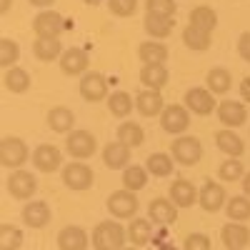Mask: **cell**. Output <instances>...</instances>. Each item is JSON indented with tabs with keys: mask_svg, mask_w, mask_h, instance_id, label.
Listing matches in <instances>:
<instances>
[{
	"mask_svg": "<svg viewBox=\"0 0 250 250\" xmlns=\"http://www.w3.org/2000/svg\"><path fill=\"white\" fill-rule=\"evenodd\" d=\"M150 238H153V225H150V220H145V218L130 220V225H128V240H130L133 245L143 248V245L150 243Z\"/></svg>",
	"mask_w": 250,
	"mask_h": 250,
	"instance_id": "cell-29",
	"label": "cell"
},
{
	"mask_svg": "<svg viewBox=\"0 0 250 250\" xmlns=\"http://www.w3.org/2000/svg\"><path fill=\"white\" fill-rule=\"evenodd\" d=\"M20 245H23V233H20L13 223L0 225V248L3 250H20Z\"/></svg>",
	"mask_w": 250,
	"mask_h": 250,
	"instance_id": "cell-39",
	"label": "cell"
},
{
	"mask_svg": "<svg viewBox=\"0 0 250 250\" xmlns=\"http://www.w3.org/2000/svg\"><path fill=\"white\" fill-rule=\"evenodd\" d=\"M123 250H140L138 245H130V248H123Z\"/></svg>",
	"mask_w": 250,
	"mask_h": 250,
	"instance_id": "cell-51",
	"label": "cell"
},
{
	"mask_svg": "<svg viewBox=\"0 0 250 250\" xmlns=\"http://www.w3.org/2000/svg\"><path fill=\"white\" fill-rule=\"evenodd\" d=\"M33 165L40 173H55L62 165V155H60V150L55 148V145L43 143V145H38L35 153H33Z\"/></svg>",
	"mask_w": 250,
	"mask_h": 250,
	"instance_id": "cell-11",
	"label": "cell"
},
{
	"mask_svg": "<svg viewBox=\"0 0 250 250\" xmlns=\"http://www.w3.org/2000/svg\"><path fill=\"white\" fill-rule=\"evenodd\" d=\"M23 223L30 228H45L50 223V208L43 200H33L23 208Z\"/></svg>",
	"mask_w": 250,
	"mask_h": 250,
	"instance_id": "cell-21",
	"label": "cell"
},
{
	"mask_svg": "<svg viewBox=\"0 0 250 250\" xmlns=\"http://www.w3.org/2000/svg\"><path fill=\"white\" fill-rule=\"evenodd\" d=\"M125 238H128V233H125L123 225H118L115 220H103V223L95 225V230H93L95 250H123L125 248Z\"/></svg>",
	"mask_w": 250,
	"mask_h": 250,
	"instance_id": "cell-1",
	"label": "cell"
},
{
	"mask_svg": "<svg viewBox=\"0 0 250 250\" xmlns=\"http://www.w3.org/2000/svg\"><path fill=\"white\" fill-rule=\"evenodd\" d=\"M185 250H210V238L203 235V233H190L183 243Z\"/></svg>",
	"mask_w": 250,
	"mask_h": 250,
	"instance_id": "cell-44",
	"label": "cell"
},
{
	"mask_svg": "<svg viewBox=\"0 0 250 250\" xmlns=\"http://www.w3.org/2000/svg\"><path fill=\"white\" fill-rule=\"evenodd\" d=\"M185 105L195 115H210L215 110V98L208 88H193L185 93Z\"/></svg>",
	"mask_w": 250,
	"mask_h": 250,
	"instance_id": "cell-12",
	"label": "cell"
},
{
	"mask_svg": "<svg viewBox=\"0 0 250 250\" xmlns=\"http://www.w3.org/2000/svg\"><path fill=\"white\" fill-rule=\"evenodd\" d=\"M65 148H68V153H70L75 160H85V158L95 155V135H93L90 130H75V133H68Z\"/></svg>",
	"mask_w": 250,
	"mask_h": 250,
	"instance_id": "cell-7",
	"label": "cell"
},
{
	"mask_svg": "<svg viewBox=\"0 0 250 250\" xmlns=\"http://www.w3.org/2000/svg\"><path fill=\"white\" fill-rule=\"evenodd\" d=\"M148 215H150V220H155L160 225H170L178 218V205L168 198H153L148 205Z\"/></svg>",
	"mask_w": 250,
	"mask_h": 250,
	"instance_id": "cell-17",
	"label": "cell"
},
{
	"mask_svg": "<svg viewBox=\"0 0 250 250\" xmlns=\"http://www.w3.org/2000/svg\"><path fill=\"white\" fill-rule=\"evenodd\" d=\"M218 118L223 125H228V128H238V125H243L248 120V108L243 105V103L238 100H223L218 105Z\"/></svg>",
	"mask_w": 250,
	"mask_h": 250,
	"instance_id": "cell-14",
	"label": "cell"
},
{
	"mask_svg": "<svg viewBox=\"0 0 250 250\" xmlns=\"http://www.w3.org/2000/svg\"><path fill=\"white\" fill-rule=\"evenodd\" d=\"M123 185H125V190H143L145 185H148V170L140 168V165H128V168L123 170Z\"/></svg>",
	"mask_w": 250,
	"mask_h": 250,
	"instance_id": "cell-33",
	"label": "cell"
},
{
	"mask_svg": "<svg viewBox=\"0 0 250 250\" xmlns=\"http://www.w3.org/2000/svg\"><path fill=\"white\" fill-rule=\"evenodd\" d=\"M20 58V48L15 40L3 38L0 40V65L3 68H15V60Z\"/></svg>",
	"mask_w": 250,
	"mask_h": 250,
	"instance_id": "cell-41",
	"label": "cell"
},
{
	"mask_svg": "<svg viewBox=\"0 0 250 250\" xmlns=\"http://www.w3.org/2000/svg\"><path fill=\"white\" fill-rule=\"evenodd\" d=\"M118 140L125 143L128 148H138V145H143V140H145V133H143V128L138 123L125 120V123L118 125Z\"/></svg>",
	"mask_w": 250,
	"mask_h": 250,
	"instance_id": "cell-32",
	"label": "cell"
},
{
	"mask_svg": "<svg viewBox=\"0 0 250 250\" xmlns=\"http://www.w3.org/2000/svg\"><path fill=\"white\" fill-rule=\"evenodd\" d=\"M215 145H218L223 153L230 155V158H240L243 150H245L243 140H240V138L235 135V130H230V128H225V130H218V133H215Z\"/></svg>",
	"mask_w": 250,
	"mask_h": 250,
	"instance_id": "cell-27",
	"label": "cell"
},
{
	"mask_svg": "<svg viewBox=\"0 0 250 250\" xmlns=\"http://www.w3.org/2000/svg\"><path fill=\"white\" fill-rule=\"evenodd\" d=\"M133 108H135V103H133V98H130L128 93L118 90V93L108 95V110H110L115 118H125V115H130V113H133Z\"/></svg>",
	"mask_w": 250,
	"mask_h": 250,
	"instance_id": "cell-37",
	"label": "cell"
},
{
	"mask_svg": "<svg viewBox=\"0 0 250 250\" xmlns=\"http://www.w3.org/2000/svg\"><path fill=\"white\" fill-rule=\"evenodd\" d=\"M33 53L38 60H43V62H53L58 60L62 53V45H60V40L58 38H35V43H33Z\"/></svg>",
	"mask_w": 250,
	"mask_h": 250,
	"instance_id": "cell-23",
	"label": "cell"
},
{
	"mask_svg": "<svg viewBox=\"0 0 250 250\" xmlns=\"http://www.w3.org/2000/svg\"><path fill=\"white\" fill-rule=\"evenodd\" d=\"M28 160V145L25 140H20L15 135H5L3 143H0V163L3 168H13L20 170V165Z\"/></svg>",
	"mask_w": 250,
	"mask_h": 250,
	"instance_id": "cell-2",
	"label": "cell"
},
{
	"mask_svg": "<svg viewBox=\"0 0 250 250\" xmlns=\"http://www.w3.org/2000/svg\"><path fill=\"white\" fill-rule=\"evenodd\" d=\"M208 90H210L213 95H225L228 90L233 88V75L228 73L225 68H213L210 73H208Z\"/></svg>",
	"mask_w": 250,
	"mask_h": 250,
	"instance_id": "cell-30",
	"label": "cell"
},
{
	"mask_svg": "<svg viewBox=\"0 0 250 250\" xmlns=\"http://www.w3.org/2000/svg\"><path fill=\"white\" fill-rule=\"evenodd\" d=\"M183 43L190 48V50H208L213 43V33H205L195 25H188L183 30Z\"/></svg>",
	"mask_w": 250,
	"mask_h": 250,
	"instance_id": "cell-31",
	"label": "cell"
},
{
	"mask_svg": "<svg viewBox=\"0 0 250 250\" xmlns=\"http://www.w3.org/2000/svg\"><path fill=\"white\" fill-rule=\"evenodd\" d=\"M83 3H85V5H100L103 0H83Z\"/></svg>",
	"mask_w": 250,
	"mask_h": 250,
	"instance_id": "cell-50",
	"label": "cell"
},
{
	"mask_svg": "<svg viewBox=\"0 0 250 250\" xmlns=\"http://www.w3.org/2000/svg\"><path fill=\"white\" fill-rule=\"evenodd\" d=\"M48 125H50V130H55V133H70V128L75 125V115L65 105H55L48 113Z\"/></svg>",
	"mask_w": 250,
	"mask_h": 250,
	"instance_id": "cell-28",
	"label": "cell"
},
{
	"mask_svg": "<svg viewBox=\"0 0 250 250\" xmlns=\"http://www.w3.org/2000/svg\"><path fill=\"white\" fill-rule=\"evenodd\" d=\"M218 175H220V180H225V183H235V180H240V178L245 175L243 163H240L238 158H228L225 163H220Z\"/></svg>",
	"mask_w": 250,
	"mask_h": 250,
	"instance_id": "cell-40",
	"label": "cell"
},
{
	"mask_svg": "<svg viewBox=\"0 0 250 250\" xmlns=\"http://www.w3.org/2000/svg\"><path fill=\"white\" fill-rule=\"evenodd\" d=\"M243 190H245V195L250 198V173L243 175Z\"/></svg>",
	"mask_w": 250,
	"mask_h": 250,
	"instance_id": "cell-47",
	"label": "cell"
},
{
	"mask_svg": "<svg viewBox=\"0 0 250 250\" xmlns=\"http://www.w3.org/2000/svg\"><path fill=\"white\" fill-rule=\"evenodd\" d=\"M103 163L108 165L110 170H120L125 165L130 163V148L125 143H108L105 148H103Z\"/></svg>",
	"mask_w": 250,
	"mask_h": 250,
	"instance_id": "cell-18",
	"label": "cell"
},
{
	"mask_svg": "<svg viewBox=\"0 0 250 250\" xmlns=\"http://www.w3.org/2000/svg\"><path fill=\"white\" fill-rule=\"evenodd\" d=\"M108 210L113 218H133L138 213V198L133 190H115L108 198Z\"/></svg>",
	"mask_w": 250,
	"mask_h": 250,
	"instance_id": "cell-9",
	"label": "cell"
},
{
	"mask_svg": "<svg viewBox=\"0 0 250 250\" xmlns=\"http://www.w3.org/2000/svg\"><path fill=\"white\" fill-rule=\"evenodd\" d=\"M238 53H240V58H243L245 62H250V30L240 35V40H238Z\"/></svg>",
	"mask_w": 250,
	"mask_h": 250,
	"instance_id": "cell-45",
	"label": "cell"
},
{
	"mask_svg": "<svg viewBox=\"0 0 250 250\" xmlns=\"http://www.w3.org/2000/svg\"><path fill=\"white\" fill-rule=\"evenodd\" d=\"M5 185H8V193H10L15 200H28V198H33L35 190H38V180H35V175L28 173V170H13V173L8 175Z\"/></svg>",
	"mask_w": 250,
	"mask_h": 250,
	"instance_id": "cell-4",
	"label": "cell"
},
{
	"mask_svg": "<svg viewBox=\"0 0 250 250\" xmlns=\"http://www.w3.org/2000/svg\"><path fill=\"white\" fill-rule=\"evenodd\" d=\"M160 125L165 133L170 135H183L190 128V115H188L185 105H165V110L160 113Z\"/></svg>",
	"mask_w": 250,
	"mask_h": 250,
	"instance_id": "cell-5",
	"label": "cell"
},
{
	"mask_svg": "<svg viewBox=\"0 0 250 250\" xmlns=\"http://www.w3.org/2000/svg\"><path fill=\"white\" fill-rule=\"evenodd\" d=\"M145 8H148V13L165 15V18H173L175 10H178L175 0H145Z\"/></svg>",
	"mask_w": 250,
	"mask_h": 250,
	"instance_id": "cell-42",
	"label": "cell"
},
{
	"mask_svg": "<svg viewBox=\"0 0 250 250\" xmlns=\"http://www.w3.org/2000/svg\"><path fill=\"white\" fill-rule=\"evenodd\" d=\"M140 83L148 90H163L165 85H168V68L165 65H143Z\"/></svg>",
	"mask_w": 250,
	"mask_h": 250,
	"instance_id": "cell-26",
	"label": "cell"
},
{
	"mask_svg": "<svg viewBox=\"0 0 250 250\" xmlns=\"http://www.w3.org/2000/svg\"><path fill=\"white\" fill-rule=\"evenodd\" d=\"M3 85L10 93H25L30 88V75L23 68H8L3 75Z\"/></svg>",
	"mask_w": 250,
	"mask_h": 250,
	"instance_id": "cell-35",
	"label": "cell"
},
{
	"mask_svg": "<svg viewBox=\"0 0 250 250\" xmlns=\"http://www.w3.org/2000/svg\"><path fill=\"white\" fill-rule=\"evenodd\" d=\"M200 205H203V210L208 213H218L223 203H225V190H223V185H218L215 180H205L203 183V190L198 195Z\"/></svg>",
	"mask_w": 250,
	"mask_h": 250,
	"instance_id": "cell-15",
	"label": "cell"
},
{
	"mask_svg": "<svg viewBox=\"0 0 250 250\" xmlns=\"http://www.w3.org/2000/svg\"><path fill=\"white\" fill-rule=\"evenodd\" d=\"M93 180H95V175L90 170V165L80 163V160H73L70 165L62 168V183H65L70 190H88L93 185Z\"/></svg>",
	"mask_w": 250,
	"mask_h": 250,
	"instance_id": "cell-3",
	"label": "cell"
},
{
	"mask_svg": "<svg viewBox=\"0 0 250 250\" xmlns=\"http://www.w3.org/2000/svg\"><path fill=\"white\" fill-rule=\"evenodd\" d=\"M195 185L185 178H178L175 183H170V200L178 205V208H190L195 203Z\"/></svg>",
	"mask_w": 250,
	"mask_h": 250,
	"instance_id": "cell-22",
	"label": "cell"
},
{
	"mask_svg": "<svg viewBox=\"0 0 250 250\" xmlns=\"http://www.w3.org/2000/svg\"><path fill=\"white\" fill-rule=\"evenodd\" d=\"M108 8L118 18H130L138 8V0H108Z\"/></svg>",
	"mask_w": 250,
	"mask_h": 250,
	"instance_id": "cell-43",
	"label": "cell"
},
{
	"mask_svg": "<svg viewBox=\"0 0 250 250\" xmlns=\"http://www.w3.org/2000/svg\"><path fill=\"white\" fill-rule=\"evenodd\" d=\"M240 95H243L245 103H250V75L243 78V83H240Z\"/></svg>",
	"mask_w": 250,
	"mask_h": 250,
	"instance_id": "cell-46",
	"label": "cell"
},
{
	"mask_svg": "<svg viewBox=\"0 0 250 250\" xmlns=\"http://www.w3.org/2000/svg\"><path fill=\"white\" fill-rule=\"evenodd\" d=\"M90 65V58L83 48H70L60 55V68L65 75H83Z\"/></svg>",
	"mask_w": 250,
	"mask_h": 250,
	"instance_id": "cell-13",
	"label": "cell"
},
{
	"mask_svg": "<svg viewBox=\"0 0 250 250\" xmlns=\"http://www.w3.org/2000/svg\"><path fill=\"white\" fill-rule=\"evenodd\" d=\"M225 213H228V218L235 220V223L248 220V218H250V198H248V195H235V198H230V200H228V205H225Z\"/></svg>",
	"mask_w": 250,
	"mask_h": 250,
	"instance_id": "cell-38",
	"label": "cell"
},
{
	"mask_svg": "<svg viewBox=\"0 0 250 250\" xmlns=\"http://www.w3.org/2000/svg\"><path fill=\"white\" fill-rule=\"evenodd\" d=\"M190 25L205 30V33H213L215 25H218V15L213 8H208V5H200L195 10H190Z\"/></svg>",
	"mask_w": 250,
	"mask_h": 250,
	"instance_id": "cell-34",
	"label": "cell"
},
{
	"mask_svg": "<svg viewBox=\"0 0 250 250\" xmlns=\"http://www.w3.org/2000/svg\"><path fill=\"white\" fill-rule=\"evenodd\" d=\"M33 30H35L38 38H58L62 30H65V20L53 10H43V13L35 15Z\"/></svg>",
	"mask_w": 250,
	"mask_h": 250,
	"instance_id": "cell-10",
	"label": "cell"
},
{
	"mask_svg": "<svg viewBox=\"0 0 250 250\" xmlns=\"http://www.w3.org/2000/svg\"><path fill=\"white\" fill-rule=\"evenodd\" d=\"M80 95L88 103H100L108 98V80L103 73H85L80 80Z\"/></svg>",
	"mask_w": 250,
	"mask_h": 250,
	"instance_id": "cell-8",
	"label": "cell"
},
{
	"mask_svg": "<svg viewBox=\"0 0 250 250\" xmlns=\"http://www.w3.org/2000/svg\"><path fill=\"white\" fill-rule=\"evenodd\" d=\"M60 250H85L88 248V233L78 225H68L58 233Z\"/></svg>",
	"mask_w": 250,
	"mask_h": 250,
	"instance_id": "cell-19",
	"label": "cell"
},
{
	"mask_svg": "<svg viewBox=\"0 0 250 250\" xmlns=\"http://www.w3.org/2000/svg\"><path fill=\"white\" fill-rule=\"evenodd\" d=\"M135 108L145 118H155V115H160L165 110V100H163L160 90H143L135 98Z\"/></svg>",
	"mask_w": 250,
	"mask_h": 250,
	"instance_id": "cell-16",
	"label": "cell"
},
{
	"mask_svg": "<svg viewBox=\"0 0 250 250\" xmlns=\"http://www.w3.org/2000/svg\"><path fill=\"white\" fill-rule=\"evenodd\" d=\"M143 25H145V33L153 35L155 40L160 38H168L173 33V18H165V15H155V13H145V20H143Z\"/></svg>",
	"mask_w": 250,
	"mask_h": 250,
	"instance_id": "cell-24",
	"label": "cell"
},
{
	"mask_svg": "<svg viewBox=\"0 0 250 250\" xmlns=\"http://www.w3.org/2000/svg\"><path fill=\"white\" fill-rule=\"evenodd\" d=\"M13 5V0H0V13H8Z\"/></svg>",
	"mask_w": 250,
	"mask_h": 250,
	"instance_id": "cell-49",
	"label": "cell"
},
{
	"mask_svg": "<svg viewBox=\"0 0 250 250\" xmlns=\"http://www.w3.org/2000/svg\"><path fill=\"white\" fill-rule=\"evenodd\" d=\"M228 250H245V248H228Z\"/></svg>",
	"mask_w": 250,
	"mask_h": 250,
	"instance_id": "cell-52",
	"label": "cell"
},
{
	"mask_svg": "<svg viewBox=\"0 0 250 250\" xmlns=\"http://www.w3.org/2000/svg\"><path fill=\"white\" fill-rule=\"evenodd\" d=\"M220 240L225 248H245L250 243V230L245 225L230 220L228 225H223V230H220Z\"/></svg>",
	"mask_w": 250,
	"mask_h": 250,
	"instance_id": "cell-20",
	"label": "cell"
},
{
	"mask_svg": "<svg viewBox=\"0 0 250 250\" xmlns=\"http://www.w3.org/2000/svg\"><path fill=\"white\" fill-rule=\"evenodd\" d=\"M173 160L180 163V165H195L200 158H203V145L198 138L193 135H183L173 143Z\"/></svg>",
	"mask_w": 250,
	"mask_h": 250,
	"instance_id": "cell-6",
	"label": "cell"
},
{
	"mask_svg": "<svg viewBox=\"0 0 250 250\" xmlns=\"http://www.w3.org/2000/svg\"><path fill=\"white\" fill-rule=\"evenodd\" d=\"M33 5H38V8H48V5H53L55 0H30Z\"/></svg>",
	"mask_w": 250,
	"mask_h": 250,
	"instance_id": "cell-48",
	"label": "cell"
},
{
	"mask_svg": "<svg viewBox=\"0 0 250 250\" xmlns=\"http://www.w3.org/2000/svg\"><path fill=\"white\" fill-rule=\"evenodd\" d=\"M145 165H148V173H153L155 178H168L175 168L173 155H165V153H153Z\"/></svg>",
	"mask_w": 250,
	"mask_h": 250,
	"instance_id": "cell-36",
	"label": "cell"
},
{
	"mask_svg": "<svg viewBox=\"0 0 250 250\" xmlns=\"http://www.w3.org/2000/svg\"><path fill=\"white\" fill-rule=\"evenodd\" d=\"M138 58L145 65H163V62L168 60V48L163 43H155V40H145L138 48Z\"/></svg>",
	"mask_w": 250,
	"mask_h": 250,
	"instance_id": "cell-25",
	"label": "cell"
}]
</instances>
